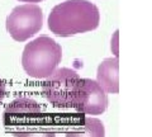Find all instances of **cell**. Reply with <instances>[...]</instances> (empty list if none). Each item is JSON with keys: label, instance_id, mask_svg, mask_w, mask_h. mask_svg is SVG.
<instances>
[{"label": "cell", "instance_id": "obj_1", "mask_svg": "<svg viewBox=\"0 0 152 137\" xmlns=\"http://www.w3.org/2000/svg\"><path fill=\"white\" fill-rule=\"evenodd\" d=\"M100 23L98 7L89 0H66L48 15V28L60 37H70L94 31Z\"/></svg>", "mask_w": 152, "mask_h": 137}, {"label": "cell", "instance_id": "obj_2", "mask_svg": "<svg viewBox=\"0 0 152 137\" xmlns=\"http://www.w3.org/2000/svg\"><path fill=\"white\" fill-rule=\"evenodd\" d=\"M4 125L14 137H56L42 107L29 98H18L5 108Z\"/></svg>", "mask_w": 152, "mask_h": 137}, {"label": "cell", "instance_id": "obj_3", "mask_svg": "<svg viewBox=\"0 0 152 137\" xmlns=\"http://www.w3.org/2000/svg\"><path fill=\"white\" fill-rule=\"evenodd\" d=\"M62 59V48L48 36H41L24 47L22 66L33 79H47L51 76Z\"/></svg>", "mask_w": 152, "mask_h": 137}, {"label": "cell", "instance_id": "obj_4", "mask_svg": "<svg viewBox=\"0 0 152 137\" xmlns=\"http://www.w3.org/2000/svg\"><path fill=\"white\" fill-rule=\"evenodd\" d=\"M81 88L83 79L75 70L61 67L46 79L42 92L51 104L57 108L69 109L76 108Z\"/></svg>", "mask_w": 152, "mask_h": 137}, {"label": "cell", "instance_id": "obj_5", "mask_svg": "<svg viewBox=\"0 0 152 137\" xmlns=\"http://www.w3.org/2000/svg\"><path fill=\"white\" fill-rule=\"evenodd\" d=\"M7 31L17 42H24L37 34L43 27V13L37 4L15 7L7 17Z\"/></svg>", "mask_w": 152, "mask_h": 137}, {"label": "cell", "instance_id": "obj_6", "mask_svg": "<svg viewBox=\"0 0 152 137\" xmlns=\"http://www.w3.org/2000/svg\"><path fill=\"white\" fill-rule=\"evenodd\" d=\"M105 93L107 92L98 81L91 79H83L81 93L75 109L84 114H102L108 108V97Z\"/></svg>", "mask_w": 152, "mask_h": 137}, {"label": "cell", "instance_id": "obj_7", "mask_svg": "<svg viewBox=\"0 0 152 137\" xmlns=\"http://www.w3.org/2000/svg\"><path fill=\"white\" fill-rule=\"evenodd\" d=\"M118 57L114 59H105L99 65L96 81L100 84V86L107 93L117 94L119 92V81H118Z\"/></svg>", "mask_w": 152, "mask_h": 137}, {"label": "cell", "instance_id": "obj_8", "mask_svg": "<svg viewBox=\"0 0 152 137\" xmlns=\"http://www.w3.org/2000/svg\"><path fill=\"white\" fill-rule=\"evenodd\" d=\"M66 137H105V130L102 121L86 116L83 118V125H75Z\"/></svg>", "mask_w": 152, "mask_h": 137}, {"label": "cell", "instance_id": "obj_9", "mask_svg": "<svg viewBox=\"0 0 152 137\" xmlns=\"http://www.w3.org/2000/svg\"><path fill=\"white\" fill-rule=\"evenodd\" d=\"M4 97H5V83L0 79V103H1Z\"/></svg>", "mask_w": 152, "mask_h": 137}, {"label": "cell", "instance_id": "obj_10", "mask_svg": "<svg viewBox=\"0 0 152 137\" xmlns=\"http://www.w3.org/2000/svg\"><path fill=\"white\" fill-rule=\"evenodd\" d=\"M19 1H23V3H41L42 0H19Z\"/></svg>", "mask_w": 152, "mask_h": 137}]
</instances>
